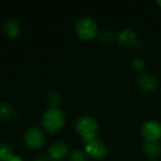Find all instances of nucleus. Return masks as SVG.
Masks as SVG:
<instances>
[{
  "label": "nucleus",
  "instance_id": "obj_1",
  "mask_svg": "<svg viewBox=\"0 0 161 161\" xmlns=\"http://www.w3.org/2000/svg\"><path fill=\"white\" fill-rule=\"evenodd\" d=\"M99 125L92 116H81L75 122V129L86 144L95 140Z\"/></svg>",
  "mask_w": 161,
  "mask_h": 161
},
{
  "label": "nucleus",
  "instance_id": "obj_2",
  "mask_svg": "<svg viewBox=\"0 0 161 161\" xmlns=\"http://www.w3.org/2000/svg\"><path fill=\"white\" fill-rule=\"evenodd\" d=\"M65 124V115L58 108H50L42 118V126L49 133L59 131Z\"/></svg>",
  "mask_w": 161,
  "mask_h": 161
},
{
  "label": "nucleus",
  "instance_id": "obj_3",
  "mask_svg": "<svg viewBox=\"0 0 161 161\" xmlns=\"http://www.w3.org/2000/svg\"><path fill=\"white\" fill-rule=\"evenodd\" d=\"M75 31L80 40L89 42L96 37L98 27L94 20L90 17H83L76 22Z\"/></svg>",
  "mask_w": 161,
  "mask_h": 161
},
{
  "label": "nucleus",
  "instance_id": "obj_4",
  "mask_svg": "<svg viewBox=\"0 0 161 161\" xmlns=\"http://www.w3.org/2000/svg\"><path fill=\"white\" fill-rule=\"evenodd\" d=\"M85 153L88 157L92 158L104 159L108 156V150L103 142L95 139L85 144Z\"/></svg>",
  "mask_w": 161,
  "mask_h": 161
},
{
  "label": "nucleus",
  "instance_id": "obj_5",
  "mask_svg": "<svg viewBox=\"0 0 161 161\" xmlns=\"http://www.w3.org/2000/svg\"><path fill=\"white\" fill-rule=\"evenodd\" d=\"M25 142L30 149L38 150L44 143V135L38 127H31L25 134Z\"/></svg>",
  "mask_w": 161,
  "mask_h": 161
},
{
  "label": "nucleus",
  "instance_id": "obj_6",
  "mask_svg": "<svg viewBox=\"0 0 161 161\" xmlns=\"http://www.w3.org/2000/svg\"><path fill=\"white\" fill-rule=\"evenodd\" d=\"M142 135L146 142H158L161 139V124L157 121H149L142 127Z\"/></svg>",
  "mask_w": 161,
  "mask_h": 161
},
{
  "label": "nucleus",
  "instance_id": "obj_7",
  "mask_svg": "<svg viewBox=\"0 0 161 161\" xmlns=\"http://www.w3.org/2000/svg\"><path fill=\"white\" fill-rule=\"evenodd\" d=\"M68 146L61 142H56L53 144H51L47 150L48 158L54 161H58L65 158L68 154Z\"/></svg>",
  "mask_w": 161,
  "mask_h": 161
},
{
  "label": "nucleus",
  "instance_id": "obj_8",
  "mask_svg": "<svg viewBox=\"0 0 161 161\" xmlns=\"http://www.w3.org/2000/svg\"><path fill=\"white\" fill-rule=\"evenodd\" d=\"M137 83L142 91L149 92H153L158 87V80L154 76L148 74H144L139 76Z\"/></svg>",
  "mask_w": 161,
  "mask_h": 161
},
{
  "label": "nucleus",
  "instance_id": "obj_9",
  "mask_svg": "<svg viewBox=\"0 0 161 161\" xmlns=\"http://www.w3.org/2000/svg\"><path fill=\"white\" fill-rule=\"evenodd\" d=\"M137 34L129 29V28H125L121 30L118 34V41L121 44L125 46H132L137 42Z\"/></svg>",
  "mask_w": 161,
  "mask_h": 161
},
{
  "label": "nucleus",
  "instance_id": "obj_10",
  "mask_svg": "<svg viewBox=\"0 0 161 161\" xmlns=\"http://www.w3.org/2000/svg\"><path fill=\"white\" fill-rule=\"evenodd\" d=\"M4 33L8 38H15L21 32V25L18 21L16 20H9L7 21L3 27Z\"/></svg>",
  "mask_w": 161,
  "mask_h": 161
},
{
  "label": "nucleus",
  "instance_id": "obj_11",
  "mask_svg": "<svg viewBox=\"0 0 161 161\" xmlns=\"http://www.w3.org/2000/svg\"><path fill=\"white\" fill-rule=\"evenodd\" d=\"M143 150L151 158H158L161 154V145L158 142H145Z\"/></svg>",
  "mask_w": 161,
  "mask_h": 161
},
{
  "label": "nucleus",
  "instance_id": "obj_12",
  "mask_svg": "<svg viewBox=\"0 0 161 161\" xmlns=\"http://www.w3.org/2000/svg\"><path fill=\"white\" fill-rule=\"evenodd\" d=\"M12 149L7 143L0 144V161H9L13 157Z\"/></svg>",
  "mask_w": 161,
  "mask_h": 161
},
{
  "label": "nucleus",
  "instance_id": "obj_13",
  "mask_svg": "<svg viewBox=\"0 0 161 161\" xmlns=\"http://www.w3.org/2000/svg\"><path fill=\"white\" fill-rule=\"evenodd\" d=\"M12 108L6 103L0 102V120H7L12 115Z\"/></svg>",
  "mask_w": 161,
  "mask_h": 161
},
{
  "label": "nucleus",
  "instance_id": "obj_14",
  "mask_svg": "<svg viewBox=\"0 0 161 161\" xmlns=\"http://www.w3.org/2000/svg\"><path fill=\"white\" fill-rule=\"evenodd\" d=\"M47 102L50 108H58L60 102V95L57 91H51L47 95Z\"/></svg>",
  "mask_w": 161,
  "mask_h": 161
},
{
  "label": "nucleus",
  "instance_id": "obj_15",
  "mask_svg": "<svg viewBox=\"0 0 161 161\" xmlns=\"http://www.w3.org/2000/svg\"><path fill=\"white\" fill-rule=\"evenodd\" d=\"M70 161H87V155L81 150H75L70 156Z\"/></svg>",
  "mask_w": 161,
  "mask_h": 161
},
{
  "label": "nucleus",
  "instance_id": "obj_16",
  "mask_svg": "<svg viewBox=\"0 0 161 161\" xmlns=\"http://www.w3.org/2000/svg\"><path fill=\"white\" fill-rule=\"evenodd\" d=\"M99 40L103 42V43H106V44H109L113 42L114 40V36L113 34L108 31V30H105L103 31L100 35H99Z\"/></svg>",
  "mask_w": 161,
  "mask_h": 161
},
{
  "label": "nucleus",
  "instance_id": "obj_17",
  "mask_svg": "<svg viewBox=\"0 0 161 161\" xmlns=\"http://www.w3.org/2000/svg\"><path fill=\"white\" fill-rule=\"evenodd\" d=\"M131 66H132V68H133L135 71L141 72V71H142V70L144 69V67H145V62H144V60H143L142 58H136L133 59V61H132V63H131Z\"/></svg>",
  "mask_w": 161,
  "mask_h": 161
},
{
  "label": "nucleus",
  "instance_id": "obj_18",
  "mask_svg": "<svg viewBox=\"0 0 161 161\" xmlns=\"http://www.w3.org/2000/svg\"><path fill=\"white\" fill-rule=\"evenodd\" d=\"M48 159H49L48 157H46L44 155H39L35 158L34 161H48Z\"/></svg>",
  "mask_w": 161,
  "mask_h": 161
},
{
  "label": "nucleus",
  "instance_id": "obj_19",
  "mask_svg": "<svg viewBox=\"0 0 161 161\" xmlns=\"http://www.w3.org/2000/svg\"><path fill=\"white\" fill-rule=\"evenodd\" d=\"M9 161H23V159H22V158L19 157V156H13L12 158Z\"/></svg>",
  "mask_w": 161,
  "mask_h": 161
},
{
  "label": "nucleus",
  "instance_id": "obj_20",
  "mask_svg": "<svg viewBox=\"0 0 161 161\" xmlns=\"http://www.w3.org/2000/svg\"><path fill=\"white\" fill-rule=\"evenodd\" d=\"M158 6L161 8V1H158Z\"/></svg>",
  "mask_w": 161,
  "mask_h": 161
}]
</instances>
